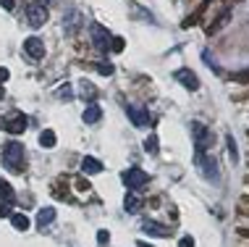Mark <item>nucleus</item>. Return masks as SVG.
Wrapping results in <instances>:
<instances>
[{
  "instance_id": "nucleus-1",
  "label": "nucleus",
  "mask_w": 249,
  "mask_h": 247,
  "mask_svg": "<svg viewBox=\"0 0 249 247\" xmlns=\"http://www.w3.org/2000/svg\"><path fill=\"white\" fill-rule=\"evenodd\" d=\"M26 161V152L21 142H8L3 148V166H8L11 171H21Z\"/></svg>"
},
{
  "instance_id": "nucleus-2",
  "label": "nucleus",
  "mask_w": 249,
  "mask_h": 247,
  "mask_svg": "<svg viewBox=\"0 0 249 247\" xmlns=\"http://www.w3.org/2000/svg\"><path fill=\"white\" fill-rule=\"evenodd\" d=\"M194 163H197V171L202 173V179H207V182H218V179H220V171H218V161H215V155L194 152Z\"/></svg>"
},
{
  "instance_id": "nucleus-3",
  "label": "nucleus",
  "mask_w": 249,
  "mask_h": 247,
  "mask_svg": "<svg viewBox=\"0 0 249 247\" xmlns=\"http://www.w3.org/2000/svg\"><path fill=\"white\" fill-rule=\"evenodd\" d=\"M26 124H29V118H26L21 111H13V113H8V116L0 118V126H3L8 134H21V132L26 129Z\"/></svg>"
},
{
  "instance_id": "nucleus-4",
  "label": "nucleus",
  "mask_w": 249,
  "mask_h": 247,
  "mask_svg": "<svg viewBox=\"0 0 249 247\" xmlns=\"http://www.w3.org/2000/svg\"><path fill=\"white\" fill-rule=\"evenodd\" d=\"M147 182H150V176H147L142 169H137V166H131L129 171H124V184L129 187L131 192H139Z\"/></svg>"
},
{
  "instance_id": "nucleus-5",
  "label": "nucleus",
  "mask_w": 249,
  "mask_h": 247,
  "mask_svg": "<svg viewBox=\"0 0 249 247\" xmlns=\"http://www.w3.org/2000/svg\"><path fill=\"white\" fill-rule=\"evenodd\" d=\"M82 26H84V16H82V11H79V8H69L63 13V29H66V35H69V37H73Z\"/></svg>"
},
{
  "instance_id": "nucleus-6",
  "label": "nucleus",
  "mask_w": 249,
  "mask_h": 247,
  "mask_svg": "<svg viewBox=\"0 0 249 247\" xmlns=\"http://www.w3.org/2000/svg\"><path fill=\"white\" fill-rule=\"evenodd\" d=\"M192 132H194V148H197V152H205L207 148L213 145V134H210V129H207L205 124H199V121H194L192 124Z\"/></svg>"
},
{
  "instance_id": "nucleus-7",
  "label": "nucleus",
  "mask_w": 249,
  "mask_h": 247,
  "mask_svg": "<svg viewBox=\"0 0 249 247\" xmlns=\"http://www.w3.org/2000/svg\"><path fill=\"white\" fill-rule=\"evenodd\" d=\"M26 21H29V26H35V29L45 26V21H48V8H45V5L32 3L29 8H26Z\"/></svg>"
},
{
  "instance_id": "nucleus-8",
  "label": "nucleus",
  "mask_w": 249,
  "mask_h": 247,
  "mask_svg": "<svg viewBox=\"0 0 249 247\" xmlns=\"http://www.w3.org/2000/svg\"><path fill=\"white\" fill-rule=\"evenodd\" d=\"M89 35H92V45H95L97 50H107V48H110V35H107L105 26L89 24Z\"/></svg>"
},
{
  "instance_id": "nucleus-9",
  "label": "nucleus",
  "mask_w": 249,
  "mask_h": 247,
  "mask_svg": "<svg viewBox=\"0 0 249 247\" xmlns=\"http://www.w3.org/2000/svg\"><path fill=\"white\" fill-rule=\"evenodd\" d=\"M24 53L32 61H39V58H45V42L39 37H26L24 39Z\"/></svg>"
},
{
  "instance_id": "nucleus-10",
  "label": "nucleus",
  "mask_w": 249,
  "mask_h": 247,
  "mask_svg": "<svg viewBox=\"0 0 249 247\" xmlns=\"http://www.w3.org/2000/svg\"><path fill=\"white\" fill-rule=\"evenodd\" d=\"M173 79H176V82H181L186 87V90H199V79H197V74H194V71H189V69H178L176 74H173Z\"/></svg>"
},
{
  "instance_id": "nucleus-11",
  "label": "nucleus",
  "mask_w": 249,
  "mask_h": 247,
  "mask_svg": "<svg viewBox=\"0 0 249 247\" xmlns=\"http://www.w3.org/2000/svg\"><path fill=\"white\" fill-rule=\"evenodd\" d=\"M126 113H129V118L134 121V126H147L150 124V113L144 108H137V105H126Z\"/></svg>"
},
{
  "instance_id": "nucleus-12",
  "label": "nucleus",
  "mask_w": 249,
  "mask_h": 247,
  "mask_svg": "<svg viewBox=\"0 0 249 247\" xmlns=\"http://www.w3.org/2000/svg\"><path fill=\"white\" fill-rule=\"evenodd\" d=\"M55 221V208H39V213H37V224L42 226H48V224H53Z\"/></svg>"
},
{
  "instance_id": "nucleus-13",
  "label": "nucleus",
  "mask_w": 249,
  "mask_h": 247,
  "mask_svg": "<svg viewBox=\"0 0 249 247\" xmlns=\"http://www.w3.org/2000/svg\"><path fill=\"white\" fill-rule=\"evenodd\" d=\"M82 171H84V173H100V171H103V163H100L97 158H89V155H87L84 161H82Z\"/></svg>"
},
{
  "instance_id": "nucleus-14",
  "label": "nucleus",
  "mask_w": 249,
  "mask_h": 247,
  "mask_svg": "<svg viewBox=\"0 0 249 247\" xmlns=\"http://www.w3.org/2000/svg\"><path fill=\"white\" fill-rule=\"evenodd\" d=\"M144 231H147V234H155V237H168V234H171L163 224H155V221H147L144 224Z\"/></svg>"
},
{
  "instance_id": "nucleus-15",
  "label": "nucleus",
  "mask_w": 249,
  "mask_h": 247,
  "mask_svg": "<svg viewBox=\"0 0 249 247\" xmlns=\"http://www.w3.org/2000/svg\"><path fill=\"white\" fill-rule=\"evenodd\" d=\"M100 118H103V111H100V105H89V108L84 111V124H97Z\"/></svg>"
},
{
  "instance_id": "nucleus-16",
  "label": "nucleus",
  "mask_w": 249,
  "mask_h": 247,
  "mask_svg": "<svg viewBox=\"0 0 249 247\" xmlns=\"http://www.w3.org/2000/svg\"><path fill=\"white\" fill-rule=\"evenodd\" d=\"M11 224H13V229H18V231L29 229V218H26L24 213H11Z\"/></svg>"
},
{
  "instance_id": "nucleus-17",
  "label": "nucleus",
  "mask_w": 249,
  "mask_h": 247,
  "mask_svg": "<svg viewBox=\"0 0 249 247\" xmlns=\"http://www.w3.org/2000/svg\"><path fill=\"white\" fill-rule=\"evenodd\" d=\"M39 145H42V148H55V132L53 129H45L42 134H39Z\"/></svg>"
},
{
  "instance_id": "nucleus-18",
  "label": "nucleus",
  "mask_w": 249,
  "mask_h": 247,
  "mask_svg": "<svg viewBox=\"0 0 249 247\" xmlns=\"http://www.w3.org/2000/svg\"><path fill=\"white\" fill-rule=\"evenodd\" d=\"M144 150H147V152H152V155L158 152V137H155V134H150V137L144 139Z\"/></svg>"
},
{
  "instance_id": "nucleus-19",
  "label": "nucleus",
  "mask_w": 249,
  "mask_h": 247,
  "mask_svg": "<svg viewBox=\"0 0 249 247\" xmlns=\"http://www.w3.org/2000/svg\"><path fill=\"white\" fill-rule=\"evenodd\" d=\"M124 48H126V42H124L121 37H110V50H113V53H121Z\"/></svg>"
},
{
  "instance_id": "nucleus-20",
  "label": "nucleus",
  "mask_w": 249,
  "mask_h": 247,
  "mask_svg": "<svg viewBox=\"0 0 249 247\" xmlns=\"http://www.w3.org/2000/svg\"><path fill=\"white\" fill-rule=\"evenodd\" d=\"M137 205H139V200L134 197V195H131V197H126V210H129V213H137V210H139Z\"/></svg>"
},
{
  "instance_id": "nucleus-21",
  "label": "nucleus",
  "mask_w": 249,
  "mask_h": 247,
  "mask_svg": "<svg viewBox=\"0 0 249 247\" xmlns=\"http://www.w3.org/2000/svg\"><path fill=\"white\" fill-rule=\"evenodd\" d=\"M97 71H100L103 76H110V74H113V63H97Z\"/></svg>"
},
{
  "instance_id": "nucleus-22",
  "label": "nucleus",
  "mask_w": 249,
  "mask_h": 247,
  "mask_svg": "<svg viewBox=\"0 0 249 247\" xmlns=\"http://www.w3.org/2000/svg\"><path fill=\"white\" fill-rule=\"evenodd\" d=\"M82 95H84V97H95V95H97V90H95L92 84H87V82H84V84H82Z\"/></svg>"
},
{
  "instance_id": "nucleus-23",
  "label": "nucleus",
  "mask_w": 249,
  "mask_h": 247,
  "mask_svg": "<svg viewBox=\"0 0 249 247\" xmlns=\"http://www.w3.org/2000/svg\"><path fill=\"white\" fill-rule=\"evenodd\" d=\"M13 192H11V184L8 182H0V197H11Z\"/></svg>"
},
{
  "instance_id": "nucleus-24",
  "label": "nucleus",
  "mask_w": 249,
  "mask_h": 247,
  "mask_svg": "<svg viewBox=\"0 0 249 247\" xmlns=\"http://www.w3.org/2000/svg\"><path fill=\"white\" fill-rule=\"evenodd\" d=\"M8 76H11V71L5 69V66H0V84H3V82H5V79H8Z\"/></svg>"
},
{
  "instance_id": "nucleus-25",
  "label": "nucleus",
  "mask_w": 249,
  "mask_h": 247,
  "mask_svg": "<svg viewBox=\"0 0 249 247\" xmlns=\"http://www.w3.org/2000/svg\"><path fill=\"white\" fill-rule=\"evenodd\" d=\"M58 95H60V97H71V87H60Z\"/></svg>"
},
{
  "instance_id": "nucleus-26",
  "label": "nucleus",
  "mask_w": 249,
  "mask_h": 247,
  "mask_svg": "<svg viewBox=\"0 0 249 247\" xmlns=\"http://www.w3.org/2000/svg\"><path fill=\"white\" fill-rule=\"evenodd\" d=\"M178 247H194V239L192 237H184V239H181V245Z\"/></svg>"
},
{
  "instance_id": "nucleus-27",
  "label": "nucleus",
  "mask_w": 249,
  "mask_h": 247,
  "mask_svg": "<svg viewBox=\"0 0 249 247\" xmlns=\"http://www.w3.org/2000/svg\"><path fill=\"white\" fill-rule=\"evenodd\" d=\"M97 242H100V245L107 242V231H100V234H97Z\"/></svg>"
},
{
  "instance_id": "nucleus-28",
  "label": "nucleus",
  "mask_w": 249,
  "mask_h": 247,
  "mask_svg": "<svg viewBox=\"0 0 249 247\" xmlns=\"http://www.w3.org/2000/svg\"><path fill=\"white\" fill-rule=\"evenodd\" d=\"M0 5H3L5 11H11L13 8V0H0Z\"/></svg>"
},
{
  "instance_id": "nucleus-29",
  "label": "nucleus",
  "mask_w": 249,
  "mask_h": 247,
  "mask_svg": "<svg viewBox=\"0 0 249 247\" xmlns=\"http://www.w3.org/2000/svg\"><path fill=\"white\" fill-rule=\"evenodd\" d=\"M233 79H239V82H244V79H249V71H241V74H236Z\"/></svg>"
},
{
  "instance_id": "nucleus-30",
  "label": "nucleus",
  "mask_w": 249,
  "mask_h": 247,
  "mask_svg": "<svg viewBox=\"0 0 249 247\" xmlns=\"http://www.w3.org/2000/svg\"><path fill=\"white\" fill-rule=\"evenodd\" d=\"M55 3V0H37V5H45V8H48V5H53Z\"/></svg>"
},
{
  "instance_id": "nucleus-31",
  "label": "nucleus",
  "mask_w": 249,
  "mask_h": 247,
  "mask_svg": "<svg viewBox=\"0 0 249 247\" xmlns=\"http://www.w3.org/2000/svg\"><path fill=\"white\" fill-rule=\"evenodd\" d=\"M0 216H11V210L8 208H0Z\"/></svg>"
},
{
  "instance_id": "nucleus-32",
  "label": "nucleus",
  "mask_w": 249,
  "mask_h": 247,
  "mask_svg": "<svg viewBox=\"0 0 249 247\" xmlns=\"http://www.w3.org/2000/svg\"><path fill=\"white\" fill-rule=\"evenodd\" d=\"M5 97V90H3V84H0V100H3Z\"/></svg>"
}]
</instances>
